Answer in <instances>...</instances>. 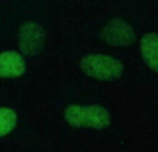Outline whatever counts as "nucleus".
<instances>
[{
  "mask_svg": "<svg viewBox=\"0 0 158 152\" xmlns=\"http://www.w3.org/2000/svg\"><path fill=\"white\" fill-rule=\"evenodd\" d=\"M64 118L70 126L74 128H82V126H88V128H106L110 124V114L106 108L98 104L92 106H78V104H70L64 110Z\"/></svg>",
  "mask_w": 158,
  "mask_h": 152,
  "instance_id": "nucleus-1",
  "label": "nucleus"
},
{
  "mask_svg": "<svg viewBox=\"0 0 158 152\" xmlns=\"http://www.w3.org/2000/svg\"><path fill=\"white\" fill-rule=\"evenodd\" d=\"M80 68L86 76L96 80H116L122 76V62L106 54H90L80 60Z\"/></svg>",
  "mask_w": 158,
  "mask_h": 152,
  "instance_id": "nucleus-2",
  "label": "nucleus"
},
{
  "mask_svg": "<svg viewBox=\"0 0 158 152\" xmlns=\"http://www.w3.org/2000/svg\"><path fill=\"white\" fill-rule=\"evenodd\" d=\"M100 38L110 46H128V44L134 42V30L124 20L114 18L102 28Z\"/></svg>",
  "mask_w": 158,
  "mask_h": 152,
  "instance_id": "nucleus-3",
  "label": "nucleus"
},
{
  "mask_svg": "<svg viewBox=\"0 0 158 152\" xmlns=\"http://www.w3.org/2000/svg\"><path fill=\"white\" fill-rule=\"evenodd\" d=\"M44 30L34 22H26L20 28V50L24 54H38L44 46Z\"/></svg>",
  "mask_w": 158,
  "mask_h": 152,
  "instance_id": "nucleus-4",
  "label": "nucleus"
},
{
  "mask_svg": "<svg viewBox=\"0 0 158 152\" xmlns=\"http://www.w3.org/2000/svg\"><path fill=\"white\" fill-rule=\"evenodd\" d=\"M24 58L18 52H2L0 54V78H18L24 74Z\"/></svg>",
  "mask_w": 158,
  "mask_h": 152,
  "instance_id": "nucleus-5",
  "label": "nucleus"
},
{
  "mask_svg": "<svg viewBox=\"0 0 158 152\" xmlns=\"http://www.w3.org/2000/svg\"><path fill=\"white\" fill-rule=\"evenodd\" d=\"M140 52H142V58L152 70L158 72V34L150 32V34L142 36L140 40Z\"/></svg>",
  "mask_w": 158,
  "mask_h": 152,
  "instance_id": "nucleus-6",
  "label": "nucleus"
},
{
  "mask_svg": "<svg viewBox=\"0 0 158 152\" xmlns=\"http://www.w3.org/2000/svg\"><path fill=\"white\" fill-rule=\"evenodd\" d=\"M16 126V112L12 108H0V136L8 134Z\"/></svg>",
  "mask_w": 158,
  "mask_h": 152,
  "instance_id": "nucleus-7",
  "label": "nucleus"
}]
</instances>
